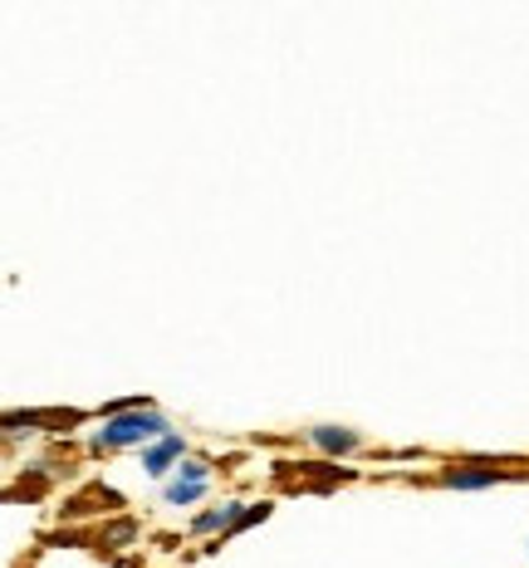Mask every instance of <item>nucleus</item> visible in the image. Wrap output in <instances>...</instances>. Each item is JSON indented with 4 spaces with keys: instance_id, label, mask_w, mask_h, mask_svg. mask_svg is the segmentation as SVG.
Segmentation results:
<instances>
[{
    "instance_id": "nucleus-4",
    "label": "nucleus",
    "mask_w": 529,
    "mask_h": 568,
    "mask_svg": "<svg viewBox=\"0 0 529 568\" xmlns=\"http://www.w3.org/2000/svg\"><path fill=\"white\" fill-rule=\"evenodd\" d=\"M505 470H490V466H451L441 470V485H451V490H490V485H500Z\"/></svg>"
},
{
    "instance_id": "nucleus-5",
    "label": "nucleus",
    "mask_w": 529,
    "mask_h": 568,
    "mask_svg": "<svg viewBox=\"0 0 529 568\" xmlns=\"http://www.w3.org/2000/svg\"><path fill=\"white\" fill-rule=\"evenodd\" d=\"M309 442L319 446V452H328V456H348V452H358L363 446V436L353 432V426H314Z\"/></svg>"
},
{
    "instance_id": "nucleus-6",
    "label": "nucleus",
    "mask_w": 529,
    "mask_h": 568,
    "mask_svg": "<svg viewBox=\"0 0 529 568\" xmlns=\"http://www.w3.org/2000/svg\"><path fill=\"white\" fill-rule=\"evenodd\" d=\"M241 515H245V505H221V510H211V515H196L192 519V535H226V529L241 525Z\"/></svg>"
},
{
    "instance_id": "nucleus-1",
    "label": "nucleus",
    "mask_w": 529,
    "mask_h": 568,
    "mask_svg": "<svg viewBox=\"0 0 529 568\" xmlns=\"http://www.w3.org/2000/svg\"><path fill=\"white\" fill-rule=\"evenodd\" d=\"M167 436V422L157 417L152 407H128V412H113L103 417V432L93 436V452H128V446H147Z\"/></svg>"
},
{
    "instance_id": "nucleus-2",
    "label": "nucleus",
    "mask_w": 529,
    "mask_h": 568,
    "mask_svg": "<svg viewBox=\"0 0 529 568\" xmlns=\"http://www.w3.org/2000/svg\"><path fill=\"white\" fill-rule=\"evenodd\" d=\"M206 485H211V466L206 460H182V466H176V476L167 480V490H162V500L167 505H196L206 495Z\"/></svg>"
},
{
    "instance_id": "nucleus-3",
    "label": "nucleus",
    "mask_w": 529,
    "mask_h": 568,
    "mask_svg": "<svg viewBox=\"0 0 529 568\" xmlns=\"http://www.w3.org/2000/svg\"><path fill=\"white\" fill-rule=\"evenodd\" d=\"M182 452H186V446H182V436H176V432L157 436V442L143 446V470H147V476H167V470L182 466Z\"/></svg>"
}]
</instances>
